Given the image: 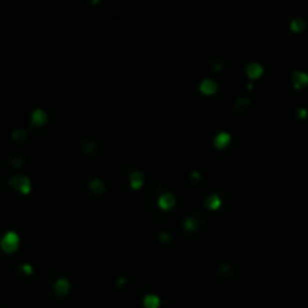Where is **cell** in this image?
I'll return each instance as SVG.
<instances>
[{
    "mask_svg": "<svg viewBox=\"0 0 308 308\" xmlns=\"http://www.w3.org/2000/svg\"><path fill=\"white\" fill-rule=\"evenodd\" d=\"M238 258H233L232 262L230 260H224V262H220L216 266H215V270H214V280L218 281V282H228L232 281L238 272H239V268H238Z\"/></svg>",
    "mask_w": 308,
    "mask_h": 308,
    "instance_id": "obj_1",
    "label": "cell"
},
{
    "mask_svg": "<svg viewBox=\"0 0 308 308\" xmlns=\"http://www.w3.org/2000/svg\"><path fill=\"white\" fill-rule=\"evenodd\" d=\"M90 137L89 138V134H86L82 140V149L84 152L86 156H96V155H101V150L104 148V140L100 137V140H95L96 137V132H90Z\"/></svg>",
    "mask_w": 308,
    "mask_h": 308,
    "instance_id": "obj_2",
    "label": "cell"
},
{
    "mask_svg": "<svg viewBox=\"0 0 308 308\" xmlns=\"http://www.w3.org/2000/svg\"><path fill=\"white\" fill-rule=\"evenodd\" d=\"M58 278H59V274H58L56 270H47V272L42 274V276H41V280H40V287H41L42 293H44L48 299H52V300L59 299V298L54 294V290H53L54 281H56Z\"/></svg>",
    "mask_w": 308,
    "mask_h": 308,
    "instance_id": "obj_3",
    "label": "cell"
},
{
    "mask_svg": "<svg viewBox=\"0 0 308 308\" xmlns=\"http://www.w3.org/2000/svg\"><path fill=\"white\" fill-rule=\"evenodd\" d=\"M12 276H14V281L18 282L20 286H30L32 284V269L28 266V264H23V266H17L14 270H12Z\"/></svg>",
    "mask_w": 308,
    "mask_h": 308,
    "instance_id": "obj_4",
    "label": "cell"
},
{
    "mask_svg": "<svg viewBox=\"0 0 308 308\" xmlns=\"http://www.w3.org/2000/svg\"><path fill=\"white\" fill-rule=\"evenodd\" d=\"M53 290H54V294H56L58 298L65 296V294L70 292V281L65 280V278H58V280L54 281Z\"/></svg>",
    "mask_w": 308,
    "mask_h": 308,
    "instance_id": "obj_5",
    "label": "cell"
},
{
    "mask_svg": "<svg viewBox=\"0 0 308 308\" xmlns=\"http://www.w3.org/2000/svg\"><path fill=\"white\" fill-rule=\"evenodd\" d=\"M116 286H118V294L125 296V298H128V296L132 294V287H131L130 280H126V278H119V280L116 281Z\"/></svg>",
    "mask_w": 308,
    "mask_h": 308,
    "instance_id": "obj_6",
    "label": "cell"
},
{
    "mask_svg": "<svg viewBox=\"0 0 308 308\" xmlns=\"http://www.w3.org/2000/svg\"><path fill=\"white\" fill-rule=\"evenodd\" d=\"M144 293H146V296L143 298V305L146 308H160L162 305V302H161L158 294H155L152 292H144Z\"/></svg>",
    "mask_w": 308,
    "mask_h": 308,
    "instance_id": "obj_7",
    "label": "cell"
},
{
    "mask_svg": "<svg viewBox=\"0 0 308 308\" xmlns=\"http://www.w3.org/2000/svg\"><path fill=\"white\" fill-rule=\"evenodd\" d=\"M144 292H152V293H156V292H158V290H156V282H155V284L152 282V284L146 286V287H144ZM160 292H162V293H161V296H162V299H164V300H166V296H167V298H170L168 288H167L164 284H161V290H160Z\"/></svg>",
    "mask_w": 308,
    "mask_h": 308,
    "instance_id": "obj_8",
    "label": "cell"
}]
</instances>
